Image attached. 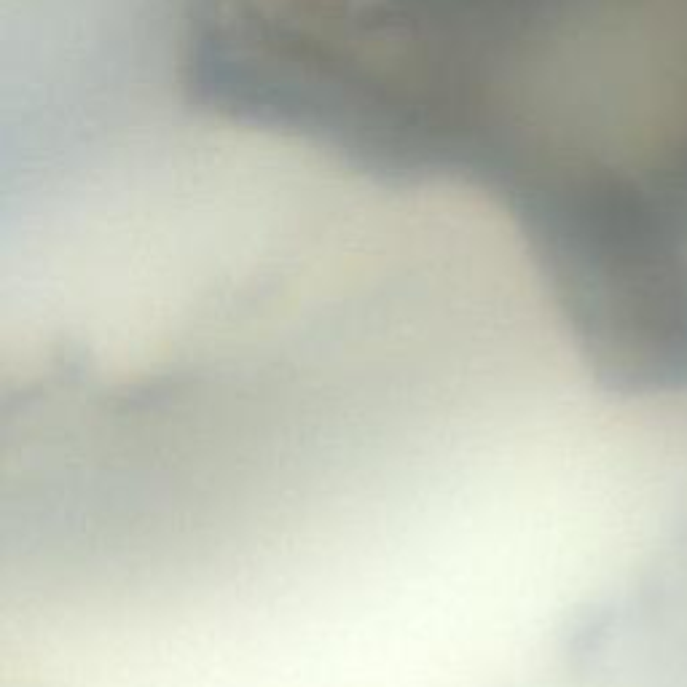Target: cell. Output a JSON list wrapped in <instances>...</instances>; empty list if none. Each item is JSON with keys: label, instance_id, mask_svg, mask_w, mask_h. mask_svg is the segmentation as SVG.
Segmentation results:
<instances>
[{"label": "cell", "instance_id": "cell-1", "mask_svg": "<svg viewBox=\"0 0 687 687\" xmlns=\"http://www.w3.org/2000/svg\"><path fill=\"white\" fill-rule=\"evenodd\" d=\"M314 239H320V237H314ZM330 242H338V239H330ZM344 244H352V242H344ZM354 247H360V244H354ZM365 250H371V247H365ZM374 253H376V250H374ZM378 256H384V253H378ZM384 258H387V256H384ZM390 261H395V263H392V271H395V274H400V277H408V274H417V271H414V269L408 271V266H403V263H400L398 258H390Z\"/></svg>", "mask_w": 687, "mask_h": 687}]
</instances>
